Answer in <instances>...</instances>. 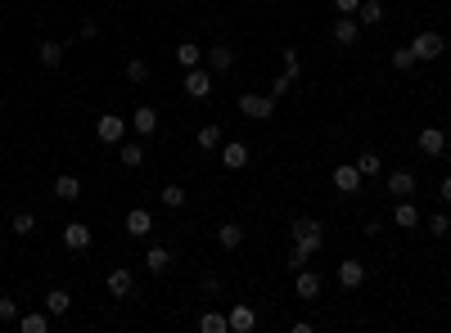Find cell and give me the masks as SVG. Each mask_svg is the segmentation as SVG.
Here are the masks:
<instances>
[{
  "instance_id": "1",
  "label": "cell",
  "mask_w": 451,
  "mask_h": 333,
  "mask_svg": "<svg viewBox=\"0 0 451 333\" xmlns=\"http://www.w3.org/2000/svg\"><path fill=\"white\" fill-rule=\"evenodd\" d=\"M239 113L249 122H271L275 117V95H239Z\"/></svg>"
},
{
  "instance_id": "2",
  "label": "cell",
  "mask_w": 451,
  "mask_h": 333,
  "mask_svg": "<svg viewBox=\"0 0 451 333\" xmlns=\"http://www.w3.org/2000/svg\"><path fill=\"white\" fill-rule=\"evenodd\" d=\"M294 243H302L307 252H321V248H325L321 221H316V216H298V221H294Z\"/></svg>"
},
{
  "instance_id": "3",
  "label": "cell",
  "mask_w": 451,
  "mask_h": 333,
  "mask_svg": "<svg viewBox=\"0 0 451 333\" xmlns=\"http://www.w3.org/2000/svg\"><path fill=\"white\" fill-rule=\"evenodd\" d=\"M95 135H100V144H122L127 140V122L118 113H100L95 117Z\"/></svg>"
},
{
  "instance_id": "4",
  "label": "cell",
  "mask_w": 451,
  "mask_h": 333,
  "mask_svg": "<svg viewBox=\"0 0 451 333\" xmlns=\"http://www.w3.org/2000/svg\"><path fill=\"white\" fill-rule=\"evenodd\" d=\"M411 50H416V59L420 64H433V59H443V32H420L416 41H411Z\"/></svg>"
},
{
  "instance_id": "5",
  "label": "cell",
  "mask_w": 451,
  "mask_h": 333,
  "mask_svg": "<svg viewBox=\"0 0 451 333\" xmlns=\"http://www.w3.org/2000/svg\"><path fill=\"white\" fill-rule=\"evenodd\" d=\"M185 95H190V100H208V95H212V72L185 68Z\"/></svg>"
},
{
  "instance_id": "6",
  "label": "cell",
  "mask_w": 451,
  "mask_h": 333,
  "mask_svg": "<svg viewBox=\"0 0 451 333\" xmlns=\"http://www.w3.org/2000/svg\"><path fill=\"white\" fill-rule=\"evenodd\" d=\"M64 248H68V252H86V248H91V226L68 221V226H64Z\"/></svg>"
},
{
  "instance_id": "7",
  "label": "cell",
  "mask_w": 451,
  "mask_h": 333,
  "mask_svg": "<svg viewBox=\"0 0 451 333\" xmlns=\"http://www.w3.org/2000/svg\"><path fill=\"white\" fill-rule=\"evenodd\" d=\"M226 320H230V333H253V329H258V315H253V306H230V311H226Z\"/></svg>"
},
{
  "instance_id": "8",
  "label": "cell",
  "mask_w": 451,
  "mask_h": 333,
  "mask_svg": "<svg viewBox=\"0 0 451 333\" xmlns=\"http://www.w3.org/2000/svg\"><path fill=\"white\" fill-rule=\"evenodd\" d=\"M334 189H338V194H357V189H361V171H357V163L334 167Z\"/></svg>"
},
{
  "instance_id": "9",
  "label": "cell",
  "mask_w": 451,
  "mask_h": 333,
  "mask_svg": "<svg viewBox=\"0 0 451 333\" xmlns=\"http://www.w3.org/2000/svg\"><path fill=\"white\" fill-rule=\"evenodd\" d=\"M330 36H334L338 45H357L361 28H357V18H352V14H338V18H334V28H330Z\"/></svg>"
},
{
  "instance_id": "10",
  "label": "cell",
  "mask_w": 451,
  "mask_h": 333,
  "mask_svg": "<svg viewBox=\"0 0 451 333\" xmlns=\"http://www.w3.org/2000/svg\"><path fill=\"white\" fill-rule=\"evenodd\" d=\"M108 293H113V298H131V288H136V279H131V270L127 266H118V270H108Z\"/></svg>"
},
{
  "instance_id": "11",
  "label": "cell",
  "mask_w": 451,
  "mask_h": 333,
  "mask_svg": "<svg viewBox=\"0 0 451 333\" xmlns=\"http://www.w3.org/2000/svg\"><path fill=\"white\" fill-rule=\"evenodd\" d=\"M222 167H226V171H244V167H249V144L230 140L226 149H222Z\"/></svg>"
},
{
  "instance_id": "12",
  "label": "cell",
  "mask_w": 451,
  "mask_h": 333,
  "mask_svg": "<svg viewBox=\"0 0 451 333\" xmlns=\"http://www.w3.org/2000/svg\"><path fill=\"white\" fill-rule=\"evenodd\" d=\"M149 230H154V216L144 212V207H131V212H127V234H131V239H144Z\"/></svg>"
},
{
  "instance_id": "13",
  "label": "cell",
  "mask_w": 451,
  "mask_h": 333,
  "mask_svg": "<svg viewBox=\"0 0 451 333\" xmlns=\"http://www.w3.org/2000/svg\"><path fill=\"white\" fill-rule=\"evenodd\" d=\"M131 127H136L140 140H149V135L158 131V113H154L149 104H144V108H136V113H131Z\"/></svg>"
},
{
  "instance_id": "14",
  "label": "cell",
  "mask_w": 451,
  "mask_h": 333,
  "mask_svg": "<svg viewBox=\"0 0 451 333\" xmlns=\"http://www.w3.org/2000/svg\"><path fill=\"white\" fill-rule=\"evenodd\" d=\"M338 284H343V288H361L365 284V266L357 262V257H348V262L338 266Z\"/></svg>"
},
{
  "instance_id": "15",
  "label": "cell",
  "mask_w": 451,
  "mask_h": 333,
  "mask_svg": "<svg viewBox=\"0 0 451 333\" xmlns=\"http://www.w3.org/2000/svg\"><path fill=\"white\" fill-rule=\"evenodd\" d=\"M294 275H298V298H302V302L321 298V275H316V270L302 266V270H294Z\"/></svg>"
},
{
  "instance_id": "16",
  "label": "cell",
  "mask_w": 451,
  "mask_h": 333,
  "mask_svg": "<svg viewBox=\"0 0 451 333\" xmlns=\"http://www.w3.org/2000/svg\"><path fill=\"white\" fill-rule=\"evenodd\" d=\"M144 266H149L154 275H163V270H172V252H167L163 243H149V252H144Z\"/></svg>"
},
{
  "instance_id": "17",
  "label": "cell",
  "mask_w": 451,
  "mask_h": 333,
  "mask_svg": "<svg viewBox=\"0 0 451 333\" xmlns=\"http://www.w3.org/2000/svg\"><path fill=\"white\" fill-rule=\"evenodd\" d=\"M217 243H222L226 252H235V248H244V226H235V221H226V226L217 230Z\"/></svg>"
},
{
  "instance_id": "18",
  "label": "cell",
  "mask_w": 451,
  "mask_h": 333,
  "mask_svg": "<svg viewBox=\"0 0 451 333\" xmlns=\"http://www.w3.org/2000/svg\"><path fill=\"white\" fill-rule=\"evenodd\" d=\"M411 189H416V176H411V171H388V194L411 199Z\"/></svg>"
},
{
  "instance_id": "19",
  "label": "cell",
  "mask_w": 451,
  "mask_h": 333,
  "mask_svg": "<svg viewBox=\"0 0 451 333\" xmlns=\"http://www.w3.org/2000/svg\"><path fill=\"white\" fill-rule=\"evenodd\" d=\"M45 311H50V315H68L72 311V293L68 288H50V293H45Z\"/></svg>"
},
{
  "instance_id": "20",
  "label": "cell",
  "mask_w": 451,
  "mask_h": 333,
  "mask_svg": "<svg viewBox=\"0 0 451 333\" xmlns=\"http://www.w3.org/2000/svg\"><path fill=\"white\" fill-rule=\"evenodd\" d=\"M230 64H235V50H230V45H212L208 50V72H230Z\"/></svg>"
},
{
  "instance_id": "21",
  "label": "cell",
  "mask_w": 451,
  "mask_h": 333,
  "mask_svg": "<svg viewBox=\"0 0 451 333\" xmlns=\"http://www.w3.org/2000/svg\"><path fill=\"white\" fill-rule=\"evenodd\" d=\"M36 59H41V68H59V64H64V45H59V41H41V45H36Z\"/></svg>"
},
{
  "instance_id": "22",
  "label": "cell",
  "mask_w": 451,
  "mask_h": 333,
  "mask_svg": "<svg viewBox=\"0 0 451 333\" xmlns=\"http://www.w3.org/2000/svg\"><path fill=\"white\" fill-rule=\"evenodd\" d=\"M55 199L77 203V199H81V180H77V176H59V180H55Z\"/></svg>"
},
{
  "instance_id": "23",
  "label": "cell",
  "mask_w": 451,
  "mask_h": 333,
  "mask_svg": "<svg viewBox=\"0 0 451 333\" xmlns=\"http://www.w3.org/2000/svg\"><path fill=\"white\" fill-rule=\"evenodd\" d=\"M18 329H23V333H45V329H50V311H28V315H18Z\"/></svg>"
},
{
  "instance_id": "24",
  "label": "cell",
  "mask_w": 451,
  "mask_h": 333,
  "mask_svg": "<svg viewBox=\"0 0 451 333\" xmlns=\"http://www.w3.org/2000/svg\"><path fill=\"white\" fill-rule=\"evenodd\" d=\"M199 333H230V320L222 311H203L199 315Z\"/></svg>"
},
{
  "instance_id": "25",
  "label": "cell",
  "mask_w": 451,
  "mask_h": 333,
  "mask_svg": "<svg viewBox=\"0 0 451 333\" xmlns=\"http://www.w3.org/2000/svg\"><path fill=\"white\" fill-rule=\"evenodd\" d=\"M176 64H181V68H199V64H203V50H199L194 41H181V45H176Z\"/></svg>"
},
{
  "instance_id": "26",
  "label": "cell",
  "mask_w": 451,
  "mask_h": 333,
  "mask_svg": "<svg viewBox=\"0 0 451 333\" xmlns=\"http://www.w3.org/2000/svg\"><path fill=\"white\" fill-rule=\"evenodd\" d=\"M393 221H397L401 230H416V226H420V212L411 207V199H401V203L393 207Z\"/></svg>"
},
{
  "instance_id": "27",
  "label": "cell",
  "mask_w": 451,
  "mask_h": 333,
  "mask_svg": "<svg viewBox=\"0 0 451 333\" xmlns=\"http://www.w3.org/2000/svg\"><path fill=\"white\" fill-rule=\"evenodd\" d=\"M443 140H447V135L438 131V127H429V131H420V153H429V158H438V153H443Z\"/></svg>"
},
{
  "instance_id": "28",
  "label": "cell",
  "mask_w": 451,
  "mask_h": 333,
  "mask_svg": "<svg viewBox=\"0 0 451 333\" xmlns=\"http://www.w3.org/2000/svg\"><path fill=\"white\" fill-rule=\"evenodd\" d=\"M357 23H370V28L384 23V5H379V0H361V5H357Z\"/></svg>"
},
{
  "instance_id": "29",
  "label": "cell",
  "mask_w": 451,
  "mask_h": 333,
  "mask_svg": "<svg viewBox=\"0 0 451 333\" xmlns=\"http://www.w3.org/2000/svg\"><path fill=\"white\" fill-rule=\"evenodd\" d=\"M199 149H222V127L217 122H208V127H199Z\"/></svg>"
},
{
  "instance_id": "30",
  "label": "cell",
  "mask_w": 451,
  "mask_h": 333,
  "mask_svg": "<svg viewBox=\"0 0 451 333\" xmlns=\"http://www.w3.org/2000/svg\"><path fill=\"white\" fill-rule=\"evenodd\" d=\"M158 199H163V207H172V212H176V207H185L190 194L181 189V185H163V194H158Z\"/></svg>"
},
{
  "instance_id": "31",
  "label": "cell",
  "mask_w": 451,
  "mask_h": 333,
  "mask_svg": "<svg viewBox=\"0 0 451 333\" xmlns=\"http://www.w3.org/2000/svg\"><path fill=\"white\" fill-rule=\"evenodd\" d=\"M118 158H122V167H131V171H136V167L144 163V144H122Z\"/></svg>"
},
{
  "instance_id": "32",
  "label": "cell",
  "mask_w": 451,
  "mask_h": 333,
  "mask_svg": "<svg viewBox=\"0 0 451 333\" xmlns=\"http://www.w3.org/2000/svg\"><path fill=\"white\" fill-rule=\"evenodd\" d=\"M416 64H420V59H416V50H411V45H401V50H393V68H397V72H411Z\"/></svg>"
},
{
  "instance_id": "33",
  "label": "cell",
  "mask_w": 451,
  "mask_h": 333,
  "mask_svg": "<svg viewBox=\"0 0 451 333\" xmlns=\"http://www.w3.org/2000/svg\"><path fill=\"white\" fill-rule=\"evenodd\" d=\"M379 167H384V163H379V153H370V149L357 158V171H361V176H379Z\"/></svg>"
},
{
  "instance_id": "34",
  "label": "cell",
  "mask_w": 451,
  "mask_h": 333,
  "mask_svg": "<svg viewBox=\"0 0 451 333\" xmlns=\"http://www.w3.org/2000/svg\"><path fill=\"white\" fill-rule=\"evenodd\" d=\"M127 81H149V64H144V59H131V64H127Z\"/></svg>"
},
{
  "instance_id": "35",
  "label": "cell",
  "mask_w": 451,
  "mask_h": 333,
  "mask_svg": "<svg viewBox=\"0 0 451 333\" xmlns=\"http://www.w3.org/2000/svg\"><path fill=\"white\" fill-rule=\"evenodd\" d=\"M9 230H14V234H23V239H28V234L36 230V216H32V212H18V216H14V226H9Z\"/></svg>"
},
{
  "instance_id": "36",
  "label": "cell",
  "mask_w": 451,
  "mask_h": 333,
  "mask_svg": "<svg viewBox=\"0 0 451 333\" xmlns=\"http://www.w3.org/2000/svg\"><path fill=\"white\" fill-rule=\"evenodd\" d=\"M294 81H298V77H289V72H280V77L271 81V95H275V100H280V95H289V90H294Z\"/></svg>"
},
{
  "instance_id": "37",
  "label": "cell",
  "mask_w": 451,
  "mask_h": 333,
  "mask_svg": "<svg viewBox=\"0 0 451 333\" xmlns=\"http://www.w3.org/2000/svg\"><path fill=\"white\" fill-rule=\"evenodd\" d=\"M23 311H18V302L14 298H0V320H5V325H9V320H18Z\"/></svg>"
},
{
  "instance_id": "38",
  "label": "cell",
  "mask_w": 451,
  "mask_h": 333,
  "mask_svg": "<svg viewBox=\"0 0 451 333\" xmlns=\"http://www.w3.org/2000/svg\"><path fill=\"white\" fill-rule=\"evenodd\" d=\"M77 36H81V41H95V36H100V23H95V18H81Z\"/></svg>"
},
{
  "instance_id": "39",
  "label": "cell",
  "mask_w": 451,
  "mask_h": 333,
  "mask_svg": "<svg viewBox=\"0 0 451 333\" xmlns=\"http://www.w3.org/2000/svg\"><path fill=\"white\" fill-rule=\"evenodd\" d=\"M285 72H289V77H298V72H302V59H298V50H285Z\"/></svg>"
},
{
  "instance_id": "40",
  "label": "cell",
  "mask_w": 451,
  "mask_h": 333,
  "mask_svg": "<svg viewBox=\"0 0 451 333\" xmlns=\"http://www.w3.org/2000/svg\"><path fill=\"white\" fill-rule=\"evenodd\" d=\"M447 230H451V221H447L443 212H438V216L429 221V234H438V239H443V234H447Z\"/></svg>"
},
{
  "instance_id": "41",
  "label": "cell",
  "mask_w": 451,
  "mask_h": 333,
  "mask_svg": "<svg viewBox=\"0 0 451 333\" xmlns=\"http://www.w3.org/2000/svg\"><path fill=\"white\" fill-rule=\"evenodd\" d=\"M357 5H361V0H334L338 14H357Z\"/></svg>"
},
{
  "instance_id": "42",
  "label": "cell",
  "mask_w": 451,
  "mask_h": 333,
  "mask_svg": "<svg viewBox=\"0 0 451 333\" xmlns=\"http://www.w3.org/2000/svg\"><path fill=\"white\" fill-rule=\"evenodd\" d=\"M443 203H451V176L443 180Z\"/></svg>"
},
{
  "instance_id": "43",
  "label": "cell",
  "mask_w": 451,
  "mask_h": 333,
  "mask_svg": "<svg viewBox=\"0 0 451 333\" xmlns=\"http://www.w3.org/2000/svg\"><path fill=\"white\" fill-rule=\"evenodd\" d=\"M447 140H451V127H447Z\"/></svg>"
}]
</instances>
